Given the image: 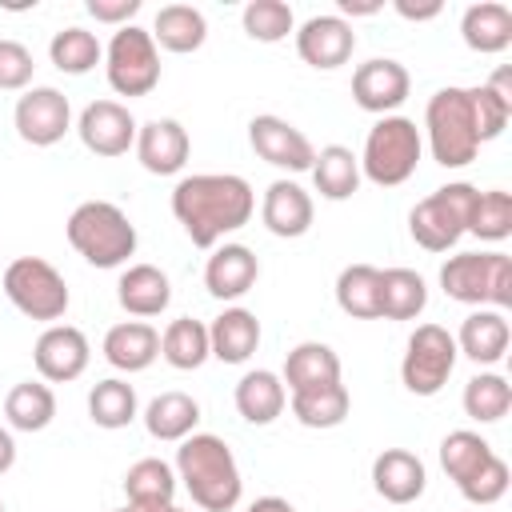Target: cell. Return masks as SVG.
I'll return each mask as SVG.
<instances>
[{
    "label": "cell",
    "mask_w": 512,
    "mask_h": 512,
    "mask_svg": "<svg viewBox=\"0 0 512 512\" xmlns=\"http://www.w3.org/2000/svg\"><path fill=\"white\" fill-rule=\"evenodd\" d=\"M256 212V192L236 172H192L172 188V216L196 248H216Z\"/></svg>",
    "instance_id": "cell-1"
},
{
    "label": "cell",
    "mask_w": 512,
    "mask_h": 512,
    "mask_svg": "<svg viewBox=\"0 0 512 512\" xmlns=\"http://www.w3.org/2000/svg\"><path fill=\"white\" fill-rule=\"evenodd\" d=\"M176 480L192 496L196 508L204 512H232L244 496V476L240 464L228 448L224 436L216 432H192L176 448Z\"/></svg>",
    "instance_id": "cell-2"
},
{
    "label": "cell",
    "mask_w": 512,
    "mask_h": 512,
    "mask_svg": "<svg viewBox=\"0 0 512 512\" xmlns=\"http://www.w3.org/2000/svg\"><path fill=\"white\" fill-rule=\"evenodd\" d=\"M64 236L76 248V256H84L92 268H120L128 264V256H136V244H140L136 224L112 200L76 204L64 224Z\"/></svg>",
    "instance_id": "cell-3"
},
{
    "label": "cell",
    "mask_w": 512,
    "mask_h": 512,
    "mask_svg": "<svg viewBox=\"0 0 512 512\" xmlns=\"http://www.w3.org/2000/svg\"><path fill=\"white\" fill-rule=\"evenodd\" d=\"M424 144L440 168H464L480 152L476 120H472V100L468 88H436L424 104Z\"/></svg>",
    "instance_id": "cell-4"
},
{
    "label": "cell",
    "mask_w": 512,
    "mask_h": 512,
    "mask_svg": "<svg viewBox=\"0 0 512 512\" xmlns=\"http://www.w3.org/2000/svg\"><path fill=\"white\" fill-rule=\"evenodd\" d=\"M424 156V136L416 128V120L392 112V116H380L368 136H364V152L356 156L360 160V176L376 188H396L404 180H412L416 164Z\"/></svg>",
    "instance_id": "cell-5"
},
{
    "label": "cell",
    "mask_w": 512,
    "mask_h": 512,
    "mask_svg": "<svg viewBox=\"0 0 512 512\" xmlns=\"http://www.w3.org/2000/svg\"><path fill=\"white\" fill-rule=\"evenodd\" d=\"M440 288L456 304L512 308V256L508 252H456L440 264Z\"/></svg>",
    "instance_id": "cell-6"
},
{
    "label": "cell",
    "mask_w": 512,
    "mask_h": 512,
    "mask_svg": "<svg viewBox=\"0 0 512 512\" xmlns=\"http://www.w3.org/2000/svg\"><path fill=\"white\" fill-rule=\"evenodd\" d=\"M476 184L468 180H448L432 196L416 200L408 212V232L424 252H448L468 236V216L476 204Z\"/></svg>",
    "instance_id": "cell-7"
},
{
    "label": "cell",
    "mask_w": 512,
    "mask_h": 512,
    "mask_svg": "<svg viewBox=\"0 0 512 512\" xmlns=\"http://www.w3.org/2000/svg\"><path fill=\"white\" fill-rule=\"evenodd\" d=\"M4 296L12 300V308L20 316L40 320V324H60V316L72 304L68 280L44 256H16L4 268Z\"/></svg>",
    "instance_id": "cell-8"
},
{
    "label": "cell",
    "mask_w": 512,
    "mask_h": 512,
    "mask_svg": "<svg viewBox=\"0 0 512 512\" xmlns=\"http://www.w3.org/2000/svg\"><path fill=\"white\" fill-rule=\"evenodd\" d=\"M104 76L116 96H148L160 84V48L148 28L124 24L104 48Z\"/></svg>",
    "instance_id": "cell-9"
},
{
    "label": "cell",
    "mask_w": 512,
    "mask_h": 512,
    "mask_svg": "<svg viewBox=\"0 0 512 512\" xmlns=\"http://www.w3.org/2000/svg\"><path fill=\"white\" fill-rule=\"evenodd\" d=\"M456 340L444 324H416V332L404 344V360H400V384L412 396H436L448 376L456 372Z\"/></svg>",
    "instance_id": "cell-10"
},
{
    "label": "cell",
    "mask_w": 512,
    "mask_h": 512,
    "mask_svg": "<svg viewBox=\"0 0 512 512\" xmlns=\"http://www.w3.org/2000/svg\"><path fill=\"white\" fill-rule=\"evenodd\" d=\"M12 124L16 136L32 148H52L72 132V104L60 88L52 84H32L20 92L16 108H12Z\"/></svg>",
    "instance_id": "cell-11"
},
{
    "label": "cell",
    "mask_w": 512,
    "mask_h": 512,
    "mask_svg": "<svg viewBox=\"0 0 512 512\" xmlns=\"http://www.w3.org/2000/svg\"><path fill=\"white\" fill-rule=\"evenodd\" d=\"M248 144L264 164L280 172H308L316 160V144L292 120L272 116V112H260L248 120Z\"/></svg>",
    "instance_id": "cell-12"
},
{
    "label": "cell",
    "mask_w": 512,
    "mask_h": 512,
    "mask_svg": "<svg viewBox=\"0 0 512 512\" xmlns=\"http://www.w3.org/2000/svg\"><path fill=\"white\" fill-rule=\"evenodd\" d=\"M92 360V344L76 324H48L32 344V364L44 384L80 380Z\"/></svg>",
    "instance_id": "cell-13"
},
{
    "label": "cell",
    "mask_w": 512,
    "mask_h": 512,
    "mask_svg": "<svg viewBox=\"0 0 512 512\" xmlns=\"http://www.w3.org/2000/svg\"><path fill=\"white\" fill-rule=\"evenodd\" d=\"M136 116L128 112V104L120 100H92L84 104V112L76 116V136L92 156H124L136 144Z\"/></svg>",
    "instance_id": "cell-14"
},
{
    "label": "cell",
    "mask_w": 512,
    "mask_h": 512,
    "mask_svg": "<svg viewBox=\"0 0 512 512\" xmlns=\"http://www.w3.org/2000/svg\"><path fill=\"white\" fill-rule=\"evenodd\" d=\"M412 92V76L392 56H372L352 72V100L372 116H392Z\"/></svg>",
    "instance_id": "cell-15"
},
{
    "label": "cell",
    "mask_w": 512,
    "mask_h": 512,
    "mask_svg": "<svg viewBox=\"0 0 512 512\" xmlns=\"http://www.w3.org/2000/svg\"><path fill=\"white\" fill-rule=\"evenodd\" d=\"M292 36H296L300 60L312 64V68H320V72H332V68L348 64L352 52H356V28L344 16H336V12L308 16Z\"/></svg>",
    "instance_id": "cell-16"
},
{
    "label": "cell",
    "mask_w": 512,
    "mask_h": 512,
    "mask_svg": "<svg viewBox=\"0 0 512 512\" xmlns=\"http://www.w3.org/2000/svg\"><path fill=\"white\" fill-rule=\"evenodd\" d=\"M136 160L144 172L152 176H176L184 172L188 156H192V140H188V128L172 116H156V120H144L136 128Z\"/></svg>",
    "instance_id": "cell-17"
},
{
    "label": "cell",
    "mask_w": 512,
    "mask_h": 512,
    "mask_svg": "<svg viewBox=\"0 0 512 512\" xmlns=\"http://www.w3.org/2000/svg\"><path fill=\"white\" fill-rule=\"evenodd\" d=\"M256 280H260V260L248 244L224 240L212 248L208 264H204V288L216 300H240L256 288Z\"/></svg>",
    "instance_id": "cell-18"
},
{
    "label": "cell",
    "mask_w": 512,
    "mask_h": 512,
    "mask_svg": "<svg viewBox=\"0 0 512 512\" xmlns=\"http://www.w3.org/2000/svg\"><path fill=\"white\" fill-rule=\"evenodd\" d=\"M312 216H316V204H312V196H308L296 180L280 176V180H272V184L264 188L260 220H264V228H268L272 236L296 240V236H304V232L312 228Z\"/></svg>",
    "instance_id": "cell-19"
},
{
    "label": "cell",
    "mask_w": 512,
    "mask_h": 512,
    "mask_svg": "<svg viewBox=\"0 0 512 512\" xmlns=\"http://www.w3.org/2000/svg\"><path fill=\"white\" fill-rule=\"evenodd\" d=\"M372 488L388 504H416L428 488V468L408 448H384L372 460Z\"/></svg>",
    "instance_id": "cell-20"
},
{
    "label": "cell",
    "mask_w": 512,
    "mask_h": 512,
    "mask_svg": "<svg viewBox=\"0 0 512 512\" xmlns=\"http://www.w3.org/2000/svg\"><path fill=\"white\" fill-rule=\"evenodd\" d=\"M456 340V352L468 356L472 364H500L508 344H512V328H508V316L496 312V308H472L464 320H460V332L452 336Z\"/></svg>",
    "instance_id": "cell-21"
},
{
    "label": "cell",
    "mask_w": 512,
    "mask_h": 512,
    "mask_svg": "<svg viewBox=\"0 0 512 512\" xmlns=\"http://www.w3.org/2000/svg\"><path fill=\"white\" fill-rule=\"evenodd\" d=\"M116 300L128 316L152 320L172 304V280L156 264H128L116 280Z\"/></svg>",
    "instance_id": "cell-22"
},
{
    "label": "cell",
    "mask_w": 512,
    "mask_h": 512,
    "mask_svg": "<svg viewBox=\"0 0 512 512\" xmlns=\"http://www.w3.org/2000/svg\"><path fill=\"white\" fill-rule=\"evenodd\" d=\"M104 360L116 368V372H144L156 364L160 356V332L148 324V320H120L104 332V344H100Z\"/></svg>",
    "instance_id": "cell-23"
},
{
    "label": "cell",
    "mask_w": 512,
    "mask_h": 512,
    "mask_svg": "<svg viewBox=\"0 0 512 512\" xmlns=\"http://www.w3.org/2000/svg\"><path fill=\"white\" fill-rule=\"evenodd\" d=\"M208 348H212V360L220 364H244L252 360V352L260 348V320L252 308H224L212 324H208Z\"/></svg>",
    "instance_id": "cell-24"
},
{
    "label": "cell",
    "mask_w": 512,
    "mask_h": 512,
    "mask_svg": "<svg viewBox=\"0 0 512 512\" xmlns=\"http://www.w3.org/2000/svg\"><path fill=\"white\" fill-rule=\"evenodd\" d=\"M140 420H144V428H148L152 440H160V444H180L184 436L196 432V424H200V404H196V396L172 388V392L152 396V400L144 404Z\"/></svg>",
    "instance_id": "cell-25"
},
{
    "label": "cell",
    "mask_w": 512,
    "mask_h": 512,
    "mask_svg": "<svg viewBox=\"0 0 512 512\" xmlns=\"http://www.w3.org/2000/svg\"><path fill=\"white\" fill-rule=\"evenodd\" d=\"M232 400H236V412H240L248 424L264 428V424H272V420L288 408V388H284V380H280L272 368H252V372H244V376L236 380Z\"/></svg>",
    "instance_id": "cell-26"
},
{
    "label": "cell",
    "mask_w": 512,
    "mask_h": 512,
    "mask_svg": "<svg viewBox=\"0 0 512 512\" xmlns=\"http://www.w3.org/2000/svg\"><path fill=\"white\" fill-rule=\"evenodd\" d=\"M460 36L472 52L480 56H496L512 44V8L500 4V0H480V4H468L464 16H460Z\"/></svg>",
    "instance_id": "cell-27"
},
{
    "label": "cell",
    "mask_w": 512,
    "mask_h": 512,
    "mask_svg": "<svg viewBox=\"0 0 512 512\" xmlns=\"http://www.w3.org/2000/svg\"><path fill=\"white\" fill-rule=\"evenodd\" d=\"M152 40L156 48L164 52H176V56H188L196 48H204L208 40V20L196 4H164L152 20Z\"/></svg>",
    "instance_id": "cell-28"
},
{
    "label": "cell",
    "mask_w": 512,
    "mask_h": 512,
    "mask_svg": "<svg viewBox=\"0 0 512 512\" xmlns=\"http://www.w3.org/2000/svg\"><path fill=\"white\" fill-rule=\"evenodd\" d=\"M280 380H284L288 392L316 388V384H332V380H340V356H336L332 344L300 340V344L284 356V372H280Z\"/></svg>",
    "instance_id": "cell-29"
},
{
    "label": "cell",
    "mask_w": 512,
    "mask_h": 512,
    "mask_svg": "<svg viewBox=\"0 0 512 512\" xmlns=\"http://www.w3.org/2000/svg\"><path fill=\"white\" fill-rule=\"evenodd\" d=\"M288 408L292 416L304 424V428H340L348 420V408H352V396L340 380L332 384H316V388H300V392H288Z\"/></svg>",
    "instance_id": "cell-30"
},
{
    "label": "cell",
    "mask_w": 512,
    "mask_h": 512,
    "mask_svg": "<svg viewBox=\"0 0 512 512\" xmlns=\"http://www.w3.org/2000/svg\"><path fill=\"white\" fill-rule=\"evenodd\" d=\"M4 420L16 432H44L56 420V392L44 380H20L4 396Z\"/></svg>",
    "instance_id": "cell-31"
},
{
    "label": "cell",
    "mask_w": 512,
    "mask_h": 512,
    "mask_svg": "<svg viewBox=\"0 0 512 512\" xmlns=\"http://www.w3.org/2000/svg\"><path fill=\"white\" fill-rule=\"evenodd\" d=\"M308 172H312V184L324 200H348V196H356V188L364 180L356 152L344 144H324Z\"/></svg>",
    "instance_id": "cell-32"
},
{
    "label": "cell",
    "mask_w": 512,
    "mask_h": 512,
    "mask_svg": "<svg viewBox=\"0 0 512 512\" xmlns=\"http://www.w3.org/2000/svg\"><path fill=\"white\" fill-rule=\"evenodd\" d=\"M428 308V284L412 268H380V320H416Z\"/></svg>",
    "instance_id": "cell-33"
},
{
    "label": "cell",
    "mask_w": 512,
    "mask_h": 512,
    "mask_svg": "<svg viewBox=\"0 0 512 512\" xmlns=\"http://www.w3.org/2000/svg\"><path fill=\"white\" fill-rule=\"evenodd\" d=\"M336 304L352 320H380V268L344 264L336 276Z\"/></svg>",
    "instance_id": "cell-34"
},
{
    "label": "cell",
    "mask_w": 512,
    "mask_h": 512,
    "mask_svg": "<svg viewBox=\"0 0 512 512\" xmlns=\"http://www.w3.org/2000/svg\"><path fill=\"white\" fill-rule=\"evenodd\" d=\"M160 356H164L176 372H196L204 360H212L208 324H204V320H192V316L168 320V328L160 332Z\"/></svg>",
    "instance_id": "cell-35"
},
{
    "label": "cell",
    "mask_w": 512,
    "mask_h": 512,
    "mask_svg": "<svg viewBox=\"0 0 512 512\" xmlns=\"http://www.w3.org/2000/svg\"><path fill=\"white\" fill-rule=\"evenodd\" d=\"M140 416V400H136V388L120 376H108V380H96L88 388V420L96 428H128L132 420Z\"/></svg>",
    "instance_id": "cell-36"
},
{
    "label": "cell",
    "mask_w": 512,
    "mask_h": 512,
    "mask_svg": "<svg viewBox=\"0 0 512 512\" xmlns=\"http://www.w3.org/2000/svg\"><path fill=\"white\" fill-rule=\"evenodd\" d=\"M48 60H52L60 72H68V76H84V72H92V68L104 60V44L96 40V32H88V28H80V24H68V28H60V32H52V40H48Z\"/></svg>",
    "instance_id": "cell-37"
},
{
    "label": "cell",
    "mask_w": 512,
    "mask_h": 512,
    "mask_svg": "<svg viewBox=\"0 0 512 512\" xmlns=\"http://www.w3.org/2000/svg\"><path fill=\"white\" fill-rule=\"evenodd\" d=\"M460 404H464V416H468V420H476V424H496V420H504L508 408H512V384H508V376H500V372H476V376L464 384Z\"/></svg>",
    "instance_id": "cell-38"
},
{
    "label": "cell",
    "mask_w": 512,
    "mask_h": 512,
    "mask_svg": "<svg viewBox=\"0 0 512 512\" xmlns=\"http://www.w3.org/2000/svg\"><path fill=\"white\" fill-rule=\"evenodd\" d=\"M176 468L160 456H144L124 472V496L128 504H172L176 496Z\"/></svg>",
    "instance_id": "cell-39"
},
{
    "label": "cell",
    "mask_w": 512,
    "mask_h": 512,
    "mask_svg": "<svg viewBox=\"0 0 512 512\" xmlns=\"http://www.w3.org/2000/svg\"><path fill=\"white\" fill-rule=\"evenodd\" d=\"M468 236H476L484 244L508 240L512 236V192H504V188L476 192V204L468 216Z\"/></svg>",
    "instance_id": "cell-40"
},
{
    "label": "cell",
    "mask_w": 512,
    "mask_h": 512,
    "mask_svg": "<svg viewBox=\"0 0 512 512\" xmlns=\"http://www.w3.org/2000/svg\"><path fill=\"white\" fill-rule=\"evenodd\" d=\"M488 456H492V444H488L480 432H472V428H456V432H448V436L440 440V468H444L448 480H456V484H464Z\"/></svg>",
    "instance_id": "cell-41"
},
{
    "label": "cell",
    "mask_w": 512,
    "mask_h": 512,
    "mask_svg": "<svg viewBox=\"0 0 512 512\" xmlns=\"http://www.w3.org/2000/svg\"><path fill=\"white\" fill-rule=\"evenodd\" d=\"M240 24L260 44H280L296 32V12L284 0H248L240 12Z\"/></svg>",
    "instance_id": "cell-42"
},
{
    "label": "cell",
    "mask_w": 512,
    "mask_h": 512,
    "mask_svg": "<svg viewBox=\"0 0 512 512\" xmlns=\"http://www.w3.org/2000/svg\"><path fill=\"white\" fill-rule=\"evenodd\" d=\"M508 484H512V472H508V460L504 456H488L464 484H456L460 488V496L468 500V504H476V508H488V504H496V500H504V492H508Z\"/></svg>",
    "instance_id": "cell-43"
},
{
    "label": "cell",
    "mask_w": 512,
    "mask_h": 512,
    "mask_svg": "<svg viewBox=\"0 0 512 512\" xmlns=\"http://www.w3.org/2000/svg\"><path fill=\"white\" fill-rule=\"evenodd\" d=\"M32 72H36L32 48L12 36H0V92H24L32 84Z\"/></svg>",
    "instance_id": "cell-44"
},
{
    "label": "cell",
    "mask_w": 512,
    "mask_h": 512,
    "mask_svg": "<svg viewBox=\"0 0 512 512\" xmlns=\"http://www.w3.org/2000/svg\"><path fill=\"white\" fill-rule=\"evenodd\" d=\"M84 8H88V16H92L96 24L124 28V24H132V16L140 12V0H88Z\"/></svg>",
    "instance_id": "cell-45"
},
{
    "label": "cell",
    "mask_w": 512,
    "mask_h": 512,
    "mask_svg": "<svg viewBox=\"0 0 512 512\" xmlns=\"http://www.w3.org/2000/svg\"><path fill=\"white\" fill-rule=\"evenodd\" d=\"M392 8H396V16H404V20H412V24H420V20H436V16L444 12V4H440V0H428V4H412V0H396Z\"/></svg>",
    "instance_id": "cell-46"
},
{
    "label": "cell",
    "mask_w": 512,
    "mask_h": 512,
    "mask_svg": "<svg viewBox=\"0 0 512 512\" xmlns=\"http://www.w3.org/2000/svg\"><path fill=\"white\" fill-rule=\"evenodd\" d=\"M336 8H340L336 16L348 20V16H376L384 4H380V0H336Z\"/></svg>",
    "instance_id": "cell-47"
},
{
    "label": "cell",
    "mask_w": 512,
    "mask_h": 512,
    "mask_svg": "<svg viewBox=\"0 0 512 512\" xmlns=\"http://www.w3.org/2000/svg\"><path fill=\"white\" fill-rule=\"evenodd\" d=\"M12 464H16V440H12V428L0 424V476L12 472Z\"/></svg>",
    "instance_id": "cell-48"
},
{
    "label": "cell",
    "mask_w": 512,
    "mask_h": 512,
    "mask_svg": "<svg viewBox=\"0 0 512 512\" xmlns=\"http://www.w3.org/2000/svg\"><path fill=\"white\" fill-rule=\"evenodd\" d=\"M248 512H296V508L284 496H260V500L248 504Z\"/></svg>",
    "instance_id": "cell-49"
},
{
    "label": "cell",
    "mask_w": 512,
    "mask_h": 512,
    "mask_svg": "<svg viewBox=\"0 0 512 512\" xmlns=\"http://www.w3.org/2000/svg\"><path fill=\"white\" fill-rule=\"evenodd\" d=\"M132 512H176V504H128Z\"/></svg>",
    "instance_id": "cell-50"
},
{
    "label": "cell",
    "mask_w": 512,
    "mask_h": 512,
    "mask_svg": "<svg viewBox=\"0 0 512 512\" xmlns=\"http://www.w3.org/2000/svg\"><path fill=\"white\" fill-rule=\"evenodd\" d=\"M112 512H132V508H128V504H124V508H112Z\"/></svg>",
    "instance_id": "cell-51"
},
{
    "label": "cell",
    "mask_w": 512,
    "mask_h": 512,
    "mask_svg": "<svg viewBox=\"0 0 512 512\" xmlns=\"http://www.w3.org/2000/svg\"><path fill=\"white\" fill-rule=\"evenodd\" d=\"M0 512H4V504H0Z\"/></svg>",
    "instance_id": "cell-52"
},
{
    "label": "cell",
    "mask_w": 512,
    "mask_h": 512,
    "mask_svg": "<svg viewBox=\"0 0 512 512\" xmlns=\"http://www.w3.org/2000/svg\"><path fill=\"white\" fill-rule=\"evenodd\" d=\"M176 512H184V508H176Z\"/></svg>",
    "instance_id": "cell-53"
}]
</instances>
